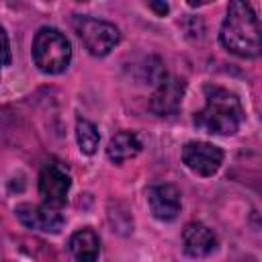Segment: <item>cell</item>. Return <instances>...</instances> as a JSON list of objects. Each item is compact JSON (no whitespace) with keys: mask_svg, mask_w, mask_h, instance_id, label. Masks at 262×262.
Here are the masks:
<instances>
[{"mask_svg":"<svg viewBox=\"0 0 262 262\" xmlns=\"http://www.w3.org/2000/svg\"><path fill=\"white\" fill-rule=\"evenodd\" d=\"M145 196L151 215L160 221H172L180 211V190L174 184H154Z\"/></svg>","mask_w":262,"mask_h":262,"instance_id":"ba28073f","label":"cell"},{"mask_svg":"<svg viewBox=\"0 0 262 262\" xmlns=\"http://www.w3.org/2000/svg\"><path fill=\"white\" fill-rule=\"evenodd\" d=\"M184 94V82L178 78H164L160 88L154 92L149 100V108L160 117H170L178 111L180 100Z\"/></svg>","mask_w":262,"mask_h":262,"instance_id":"9c48e42d","label":"cell"},{"mask_svg":"<svg viewBox=\"0 0 262 262\" xmlns=\"http://www.w3.org/2000/svg\"><path fill=\"white\" fill-rule=\"evenodd\" d=\"M74 29L80 41L84 43V47L96 57L111 53V49H115V45L121 39V33L113 23L90 18V16H76Z\"/></svg>","mask_w":262,"mask_h":262,"instance_id":"277c9868","label":"cell"},{"mask_svg":"<svg viewBox=\"0 0 262 262\" xmlns=\"http://www.w3.org/2000/svg\"><path fill=\"white\" fill-rule=\"evenodd\" d=\"M244 121L239 98L221 88L205 86V106L194 115V125L211 135H233Z\"/></svg>","mask_w":262,"mask_h":262,"instance_id":"7a4b0ae2","label":"cell"},{"mask_svg":"<svg viewBox=\"0 0 262 262\" xmlns=\"http://www.w3.org/2000/svg\"><path fill=\"white\" fill-rule=\"evenodd\" d=\"M182 162L199 176H213L223 162V151L213 143L188 141L182 147Z\"/></svg>","mask_w":262,"mask_h":262,"instance_id":"5b68a950","label":"cell"},{"mask_svg":"<svg viewBox=\"0 0 262 262\" xmlns=\"http://www.w3.org/2000/svg\"><path fill=\"white\" fill-rule=\"evenodd\" d=\"M16 217L23 225L29 229L37 231H47V233H57L63 227V215L59 209H53L49 205H18L16 207Z\"/></svg>","mask_w":262,"mask_h":262,"instance_id":"52a82bcc","label":"cell"},{"mask_svg":"<svg viewBox=\"0 0 262 262\" xmlns=\"http://www.w3.org/2000/svg\"><path fill=\"white\" fill-rule=\"evenodd\" d=\"M141 151V141L135 133L131 131H119L111 137L108 145H106V156L115 162V164H121V162H127L131 158H135L137 154Z\"/></svg>","mask_w":262,"mask_h":262,"instance_id":"8fae6325","label":"cell"},{"mask_svg":"<svg viewBox=\"0 0 262 262\" xmlns=\"http://www.w3.org/2000/svg\"><path fill=\"white\" fill-rule=\"evenodd\" d=\"M76 141H78L82 154L92 156L98 147V141H100V133H98L96 125L86 121V119H80L76 123Z\"/></svg>","mask_w":262,"mask_h":262,"instance_id":"4fadbf2b","label":"cell"},{"mask_svg":"<svg viewBox=\"0 0 262 262\" xmlns=\"http://www.w3.org/2000/svg\"><path fill=\"white\" fill-rule=\"evenodd\" d=\"M70 252L78 262H96L100 254V239L92 229H80L70 237Z\"/></svg>","mask_w":262,"mask_h":262,"instance_id":"7c38bea8","label":"cell"},{"mask_svg":"<svg viewBox=\"0 0 262 262\" xmlns=\"http://www.w3.org/2000/svg\"><path fill=\"white\" fill-rule=\"evenodd\" d=\"M70 184L72 178L59 164H47L39 174V194L43 196V203L53 209H61L66 205Z\"/></svg>","mask_w":262,"mask_h":262,"instance_id":"8992f818","label":"cell"},{"mask_svg":"<svg viewBox=\"0 0 262 262\" xmlns=\"http://www.w3.org/2000/svg\"><path fill=\"white\" fill-rule=\"evenodd\" d=\"M72 59V45L63 33L43 27L33 39V61L45 74H61Z\"/></svg>","mask_w":262,"mask_h":262,"instance_id":"3957f363","label":"cell"},{"mask_svg":"<svg viewBox=\"0 0 262 262\" xmlns=\"http://www.w3.org/2000/svg\"><path fill=\"white\" fill-rule=\"evenodd\" d=\"M219 41L227 51L239 57L260 55V23L248 2H229L227 16L219 31Z\"/></svg>","mask_w":262,"mask_h":262,"instance_id":"6da1fadb","label":"cell"},{"mask_svg":"<svg viewBox=\"0 0 262 262\" xmlns=\"http://www.w3.org/2000/svg\"><path fill=\"white\" fill-rule=\"evenodd\" d=\"M8 63H10V43L6 31L0 27V66H8Z\"/></svg>","mask_w":262,"mask_h":262,"instance_id":"5bb4252c","label":"cell"},{"mask_svg":"<svg viewBox=\"0 0 262 262\" xmlns=\"http://www.w3.org/2000/svg\"><path fill=\"white\" fill-rule=\"evenodd\" d=\"M149 8H154L160 16H164L168 12V4H158V2H149Z\"/></svg>","mask_w":262,"mask_h":262,"instance_id":"9a60e30c","label":"cell"},{"mask_svg":"<svg viewBox=\"0 0 262 262\" xmlns=\"http://www.w3.org/2000/svg\"><path fill=\"white\" fill-rule=\"evenodd\" d=\"M182 244H184V250L188 256L201 258L215 250L217 239L205 223H188L182 231Z\"/></svg>","mask_w":262,"mask_h":262,"instance_id":"30bf717a","label":"cell"}]
</instances>
